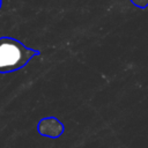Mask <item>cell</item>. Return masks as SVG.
<instances>
[{"label":"cell","instance_id":"cell-1","mask_svg":"<svg viewBox=\"0 0 148 148\" xmlns=\"http://www.w3.org/2000/svg\"><path fill=\"white\" fill-rule=\"evenodd\" d=\"M38 54V50L27 47L13 37H0V73L18 71Z\"/></svg>","mask_w":148,"mask_h":148},{"label":"cell","instance_id":"cell-2","mask_svg":"<svg viewBox=\"0 0 148 148\" xmlns=\"http://www.w3.org/2000/svg\"><path fill=\"white\" fill-rule=\"evenodd\" d=\"M64 124L56 117H45L38 121L37 131L40 135L57 139L64 133Z\"/></svg>","mask_w":148,"mask_h":148},{"label":"cell","instance_id":"cell-3","mask_svg":"<svg viewBox=\"0 0 148 148\" xmlns=\"http://www.w3.org/2000/svg\"><path fill=\"white\" fill-rule=\"evenodd\" d=\"M135 7L145 9L146 7H148V0H130Z\"/></svg>","mask_w":148,"mask_h":148},{"label":"cell","instance_id":"cell-4","mask_svg":"<svg viewBox=\"0 0 148 148\" xmlns=\"http://www.w3.org/2000/svg\"><path fill=\"white\" fill-rule=\"evenodd\" d=\"M1 3H2V0H0V9H1Z\"/></svg>","mask_w":148,"mask_h":148}]
</instances>
